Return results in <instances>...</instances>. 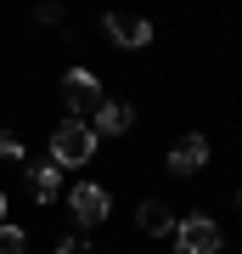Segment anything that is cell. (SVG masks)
<instances>
[{
	"mask_svg": "<svg viewBox=\"0 0 242 254\" xmlns=\"http://www.w3.org/2000/svg\"><path fill=\"white\" fill-rule=\"evenodd\" d=\"M90 153H96V130L85 119H62L56 136H51V164L56 170H73V164H90Z\"/></svg>",
	"mask_w": 242,
	"mask_h": 254,
	"instance_id": "1",
	"label": "cell"
},
{
	"mask_svg": "<svg viewBox=\"0 0 242 254\" xmlns=\"http://www.w3.org/2000/svg\"><path fill=\"white\" fill-rule=\"evenodd\" d=\"M62 102H68V119H85V125H90L107 96H101V79L90 68H68L62 73Z\"/></svg>",
	"mask_w": 242,
	"mask_h": 254,
	"instance_id": "2",
	"label": "cell"
},
{
	"mask_svg": "<svg viewBox=\"0 0 242 254\" xmlns=\"http://www.w3.org/2000/svg\"><path fill=\"white\" fill-rule=\"evenodd\" d=\"M175 249L180 254H220L225 232H220L214 215H186V220H175Z\"/></svg>",
	"mask_w": 242,
	"mask_h": 254,
	"instance_id": "3",
	"label": "cell"
},
{
	"mask_svg": "<svg viewBox=\"0 0 242 254\" xmlns=\"http://www.w3.org/2000/svg\"><path fill=\"white\" fill-rule=\"evenodd\" d=\"M68 209H73L79 226H101V220L113 215V198H107V187H101V181H79V187L68 192Z\"/></svg>",
	"mask_w": 242,
	"mask_h": 254,
	"instance_id": "4",
	"label": "cell"
},
{
	"mask_svg": "<svg viewBox=\"0 0 242 254\" xmlns=\"http://www.w3.org/2000/svg\"><path fill=\"white\" fill-rule=\"evenodd\" d=\"M101 28H107V40H113L118 51H141V46H152V23L135 17V11H107V17H101Z\"/></svg>",
	"mask_w": 242,
	"mask_h": 254,
	"instance_id": "5",
	"label": "cell"
},
{
	"mask_svg": "<svg viewBox=\"0 0 242 254\" xmlns=\"http://www.w3.org/2000/svg\"><path fill=\"white\" fill-rule=\"evenodd\" d=\"M203 164H208V136H197V130L169 147V175H197Z\"/></svg>",
	"mask_w": 242,
	"mask_h": 254,
	"instance_id": "6",
	"label": "cell"
},
{
	"mask_svg": "<svg viewBox=\"0 0 242 254\" xmlns=\"http://www.w3.org/2000/svg\"><path fill=\"white\" fill-rule=\"evenodd\" d=\"M135 226H141L146 237H169L175 232V209L163 198H141V203H135Z\"/></svg>",
	"mask_w": 242,
	"mask_h": 254,
	"instance_id": "7",
	"label": "cell"
},
{
	"mask_svg": "<svg viewBox=\"0 0 242 254\" xmlns=\"http://www.w3.org/2000/svg\"><path fill=\"white\" fill-rule=\"evenodd\" d=\"M130 125H135V108H130V102H101V108H96V119H90L96 141H101V136H124Z\"/></svg>",
	"mask_w": 242,
	"mask_h": 254,
	"instance_id": "8",
	"label": "cell"
},
{
	"mask_svg": "<svg viewBox=\"0 0 242 254\" xmlns=\"http://www.w3.org/2000/svg\"><path fill=\"white\" fill-rule=\"evenodd\" d=\"M56 192H62V170H56V164H28V198L51 203Z\"/></svg>",
	"mask_w": 242,
	"mask_h": 254,
	"instance_id": "9",
	"label": "cell"
},
{
	"mask_svg": "<svg viewBox=\"0 0 242 254\" xmlns=\"http://www.w3.org/2000/svg\"><path fill=\"white\" fill-rule=\"evenodd\" d=\"M23 249H28L23 226H0V254H23Z\"/></svg>",
	"mask_w": 242,
	"mask_h": 254,
	"instance_id": "10",
	"label": "cell"
},
{
	"mask_svg": "<svg viewBox=\"0 0 242 254\" xmlns=\"http://www.w3.org/2000/svg\"><path fill=\"white\" fill-rule=\"evenodd\" d=\"M0 158H23V141L11 136V130H0Z\"/></svg>",
	"mask_w": 242,
	"mask_h": 254,
	"instance_id": "11",
	"label": "cell"
},
{
	"mask_svg": "<svg viewBox=\"0 0 242 254\" xmlns=\"http://www.w3.org/2000/svg\"><path fill=\"white\" fill-rule=\"evenodd\" d=\"M56 254H90V243H85V237H62V243H56Z\"/></svg>",
	"mask_w": 242,
	"mask_h": 254,
	"instance_id": "12",
	"label": "cell"
},
{
	"mask_svg": "<svg viewBox=\"0 0 242 254\" xmlns=\"http://www.w3.org/2000/svg\"><path fill=\"white\" fill-rule=\"evenodd\" d=\"M6 209H11V203H6V192H0V226H6Z\"/></svg>",
	"mask_w": 242,
	"mask_h": 254,
	"instance_id": "13",
	"label": "cell"
},
{
	"mask_svg": "<svg viewBox=\"0 0 242 254\" xmlns=\"http://www.w3.org/2000/svg\"><path fill=\"white\" fill-rule=\"evenodd\" d=\"M237 209H242V192H237Z\"/></svg>",
	"mask_w": 242,
	"mask_h": 254,
	"instance_id": "14",
	"label": "cell"
}]
</instances>
